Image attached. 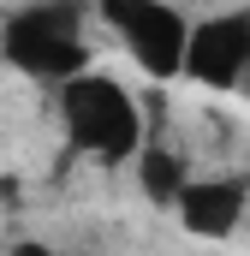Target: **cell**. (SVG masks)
Instances as JSON below:
<instances>
[{
    "label": "cell",
    "mask_w": 250,
    "mask_h": 256,
    "mask_svg": "<svg viewBox=\"0 0 250 256\" xmlns=\"http://www.w3.org/2000/svg\"><path fill=\"white\" fill-rule=\"evenodd\" d=\"M60 114H66V131L78 137V149H90V155H102V161H125V155H137V102L125 96L114 78H102V72H78V78H66L60 90Z\"/></svg>",
    "instance_id": "cell-1"
},
{
    "label": "cell",
    "mask_w": 250,
    "mask_h": 256,
    "mask_svg": "<svg viewBox=\"0 0 250 256\" xmlns=\"http://www.w3.org/2000/svg\"><path fill=\"white\" fill-rule=\"evenodd\" d=\"M72 18H78L72 6H30L18 18H6L0 54L24 72H36V78H78L90 66V48H84Z\"/></svg>",
    "instance_id": "cell-2"
},
{
    "label": "cell",
    "mask_w": 250,
    "mask_h": 256,
    "mask_svg": "<svg viewBox=\"0 0 250 256\" xmlns=\"http://www.w3.org/2000/svg\"><path fill=\"white\" fill-rule=\"evenodd\" d=\"M102 18L114 24L131 48V60L149 78H179L190 48V24L167 6V0H102Z\"/></svg>",
    "instance_id": "cell-3"
},
{
    "label": "cell",
    "mask_w": 250,
    "mask_h": 256,
    "mask_svg": "<svg viewBox=\"0 0 250 256\" xmlns=\"http://www.w3.org/2000/svg\"><path fill=\"white\" fill-rule=\"evenodd\" d=\"M185 72L208 90H232L250 72V12H226V18L196 24L185 48Z\"/></svg>",
    "instance_id": "cell-4"
},
{
    "label": "cell",
    "mask_w": 250,
    "mask_h": 256,
    "mask_svg": "<svg viewBox=\"0 0 250 256\" xmlns=\"http://www.w3.org/2000/svg\"><path fill=\"white\" fill-rule=\"evenodd\" d=\"M179 220H185V232L196 238H226L232 226H238V214H244V185H232V179H196L179 191Z\"/></svg>",
    "instance_id": "cell-5"
},
{
    "label": "cell",
    "mask_w": 250,
    "mask_h": 256,
    "mask_svg": "<svg viewBox=\"0 0 250 256\" xmlns=\"http://www.w3.org/2000/svg\"><path fill=\"white\" fill-rule=\"evenodd\" d=\"M137 185H143V196L149 202H161V208H173L179 202V191H185V161L173 155V149H143V161H137Z\"/></svg>",
    "instance_id": "cell-6"
}]
</instances>
